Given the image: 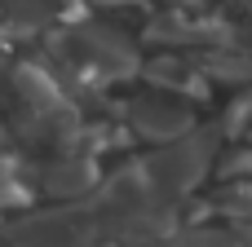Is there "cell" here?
I'll return each mask as SVG.
<instances>
[{
    "label": "cell",
    "mask_w": 252,
    "mask_h": 247,
    "mask_svg": "<svg viewBox=\"0 0 252 247\" xmlns=\"http://www.w3.org/2000/svg\"><path fill=\"white\" fill-rule=\"evenodd\" d=\"M177 247H230V243L217 239V234H199V239H186V243H177Z\"/></svg>",
    "instance_id": "6da1fadb"
}]
</instances>
